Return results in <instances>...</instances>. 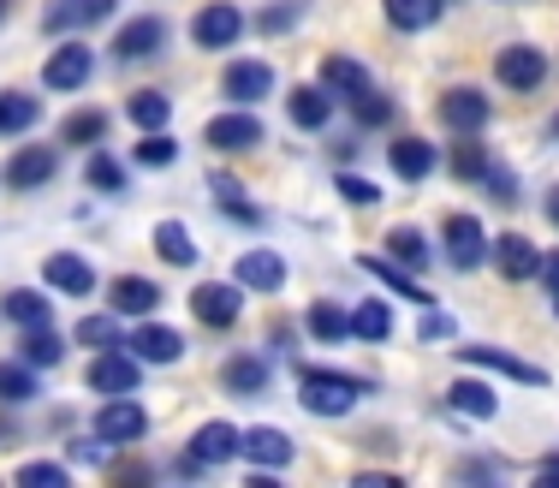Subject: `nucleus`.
Masks as SVG:
<instances>
[{
	"instance_id": "f257e3e1",
	"label": "nucleus",
	"mask_w": 559,
	"mask_h": 488,
	"mask_svg": "<svg viewBox=\"0 0 559 488\" xmlns=\"http://www.w3.org/2000/svg\"><path fill=\"white\" fill-rule=\"evenodd\" d=\"M364 381H352V376H322V369H304V381H298V405L310 417H345L357 400H364Z\"/></svg>"
},
{
	"instance_id": "f03ea898",
	"label": "nucleus",
	"mask_w": 559,
	"mask_h": 488,
	"mask_svg": "<svg viewBox=\"0 0 559 488\" xmlns=\"http://www.w3.org/2000/svg\"><path fill=\"white\" fill-rule=\"evenodd\" d=\"M143 435H150V412L138 400H108L96 412V441L126 447V441H143Z\"/></svg>"
},
{
	"instance_id": "7ed1b4c3",
	"label": "nucleus",
	"mask_w": 559,
	"mask_h": 488,
	"mask_svg": "<svg viewBox=\"0 0 559 488\" xmlns=\"http://www.w3.org/2000/svg\"><path fill=\"white\" fill-rule=\"evenodd\" d=\"M495 78L506 90H536L542 78H548V55L542 48H530V43H512V48H500V60H495Z\"/></svg>"
},
{
	"instance_id": "20e7f679",
	"label": "nucleus",
	"mask_w": 559,
	"mask_h": 488,
	"mask_svg": "<svg viewBox=\"0 0 559 488\" xmlns=\"http://www.w3.org/2000/svg\"><path fill=\"white\" fill-rule=\"evenodd\" d=\"M459 364L495 369V376H512V381H524V388H548V369L512 358V352H500V346H459Z\"/></svg>"
},
{
	"instance_id": "39448f33",
	"label": "nucleus",
	"mask_w": 559,
	"mask_h": 488,
	"mask_svg": "<svg viewBox=\"0 0 559 488\" xmlns=\"http://www.w3.org/2000/svg\"><path fill=\"white\" fill-rule=\"evenodd\" d=\"M108 12H114V0H48L43 31H48V36H72V31H90V24H102Z\"/></svg>"
},
{
	"instance_id": "423d86ee",
	"label": "nucleus",
	"mask_w": 559,
	"mask_h": 488,
	"mask_svg": "<svg viewBox=\"0 0 559 488\" xmlns=\"http://www.w3.org/2000/svg\"><path fill=\"white\" fill-rule=\"evenodd\" d=\"M90 72H96V55H90L84 43H66L60 55L43 66V84H48V90H60V96H72V90H84V84H90Z\"/></svg>"
},
{
	"instance_id": "0eeeda50",
	"label": "nucleus",
	"mask_w": 559,
	"mask_h": 488,
	"mask_svg": "<svg viewBox=\"0 0 559 488\" xmlns=\"http://www.w3.org/2000/svg\"><path fill=\"white\" fill-rule=\"evenodd\" d=\"M447 257H452V269H483L488 262V233H483V221H471V215H452L447 221Z\"/></svg>"
},
{
	"instance_id": "6e6552de",
	"label": "nucleus",
	"mask_w": 559,
	"mask_h": 488,
	"mask_svg": "<svg viewBox=\"0 0 559 488\" xmlns=\"http://www.w3.org/2000/svg\"><path fill=\"white\" fill-rule=\"evenodd\" d=\"M191 36H197V48H233L238 36H245V12H238V7H226V0H215V7H203V12H197Z\"/></svg>"
},
{
	"instance_id": "1a4fd4ad",
	"label": "nucleus",
	"mask_w": 559,
	"mask_h": 488,
	"mask_svg": "<svg viewBox=\"0 0 559 488\" xmlns=\"http://www.w3.org/2000/svg\"><path fill=\"white\" fill-rule=\"evenodd\" d=\"M191 310L203 328H233L238 310H245V298H238V286H221V281H203L191 293Z\"/></svg>"
},
{
	"instance_id": "9d476101",
	"label": "nucleus",
	"mask_w": 559,
	"mask_h": 488,
	"mask_svg": "<svg viewBox=\"0 0 559 488\" xmlns=\"http://www.w3.org/2000/svg\"><path fill=\"white\" fill-rule=\"evenodd\" d=\"M138 369H143V358H119V352L108 346L96 364H90V393H138Z\"/></svg>"
},
{
	"instance_id": "9b49d317",
	"label": "nucleus",
	"mask_w": 559,
	"mask_h": 488,
	"mask_svg": "<svg viewBox=\"0 0 559 488\" xmlns=\"http://www.w3.org/2000/svg\"><path fill=\"white\" fill-rule=\"evenodd\" d=\"M488 257H495V269L506 274V281H536V274H542V250L530 239H518V233L495 239V245H488Z\"/></svg>"
},
{
	"instance_id": "f8f14e48",
	"label": "nucleus",
	"mask_w": 559,
	"mask_h": 488,
	"mask_svg": "<svg viewBox=\"0 0 559 488\" xmlns=\"http://www.w3.org/2000/svg\"><path fill=\"white\" fill-rule=\"evenodd\" d=\"M441 120H447L452 131H464V138H471V131L488 126V96H483V90H471V84L447 90V96H441Z\"/></svg>"
},
{
	"instance_id": "ddd939ff",
	"label": "nucleus",
	"mask_w": 559,
	"mask_h": 488,
	"mask_svg": "<svg viewBox=\"0 0 559 488\" xmlns=\"http://www.w3.org/2000/svg\"><path fill=\"white\" fill-rule=\"evenodd\" d=\"M167 43V24L162 19H131L126 31L114 36V60H155Z\"/></svg>"
},
{
	"instance_id": "4468645a",
	"label": "nucleus",
	"mask_w": 559,
	"mask_h": 488,
	"mask_svg": "<svg viewBox=\"0 0 559 488\" xmlns=\"http://www.w3.org/2000/svg\"><path fill=\"white\" fill-rule=\"evenodd\" d=\"M43 281L55 286V293H72V298H90V293H96V269H90L84 257H72V250H60V257L43 262Z\"/></svg>"
},
{
	"instance_id": "2eb2a0df",
	"label": "nucleus",
	"mask_w": 559,
	"mask_h": 488,
	"mask_svg": "<svg viewBox=\"0 0 559 488\" xmlns=\"http://www.w3.org/2000/svg\"><path fill=\"white\" fill-rule=\"evenodd\" d=\"M126 346H131V358H143V364H179L185 358V334H173L162 322H143Z\"/></svg>"
},
{
	"instance_id": "dca6fc26",
	"label": "nucleus",
	"mask_w": 559,
	"mask_h": 488,
	"mask_svg": "<svg viewBox=\"0 0 559 488\" xmlns=\"http://www.w3.org/2000/svg\"><path fill=\"white\" fill-rule=\"evenodd\" d=\"M238 286H250V293H280V281H286V262H280V250H245L233 269Z\"/></svg>"
},
{
	"instance_id": "f3484780",
	"label": "nucleus",
	"mask_w": 559,
	"mask_h": 488,
	"mask_svg": "<svg viewBox=\"0 0 559 488\" xmlns=\"http://www.w3.org/2000/svg\"><path fill=\"white\" fill-rule=\"evenodd\" d=\"M238 447H245V435H238L233 424H203L191 435V459H197V465H233Z\"/></svg>"
},
{
	"instance_id": "a211bd4d",
	"label": "nucleus",
	"mask_w": 559,
	"mask_h": 488,
	"mask_svg": "<svg viewBox=\"0 0 559 488\" xmlns=\"http://www.w3.org/2000/svg\"><path fill=\"white\" fill-rule=\"evenodd\" d=\"M274 90V72L262 60H233L226 66V96L238 102V108H250V102H262Z\"/></svg>"
},
{
	"instance_id": "6ab92c4d",
	"label": "nucleus",
	"mask_w": 559,
	"mask_h": 488,
	"mask_svg": "<svg viewBox=\"0 0 559 488\" xmlns=\"http://www.w3.org/2000/svg\"><path fill=\"white\" fill-rule=\"evenodd\" d=\"M286 108H292V126L322 131L328 120H334V90H322V84H298V90L286 96Z\"/></svg>"
},
{
	"instance_id": "aec40b11",
	"label": "nucleus",
	"mask_w": 559,
	"mask_h": 488,
	"mask_svg": "<svg viewBox=\"0 0 559 488\" xmlns=\"http://www.w3.org/2000/svg\"><path fill=\"white\" fill-rule=\"evenodd\" d=\"M209 143H215V150H257L262 143L257 114L233 108V114H221V120H209Z\"/></svg>"
},
{
	"instance_id": "412c9836",
	"label": "nucleus",
	"mask_w": 559,
	"mask_h": 488,
	"mask_svg": "<svg viewBox=\"0 0 559 488\" xmlns=\"http://www.w3.org/2000/svg\"><path fill=\"white\" fill-rule=\"evenodd\" d=\"M108 305H114V316H150L155 305H162V286L143 281V274H119Z\"/></svg>"
},
{
	"instance_id": "4be33fe9",
	"label": "nucleus",
	"mask_w": 559,
	"mask_h": 488,
	"mask_svg": "<svg viewBox=\"0 0 559 488\" xmlns=\"http://www.w3.org/2000/svg\"><path fill=\"white\" fill-rule=\"evenodd\" d=\"M55 167H60L55 150H19L7 162V185H12V191H36V185L55 179Z\"/></svg>"
},
{
	"instance_id": "5701e85b",
	"label": "nucleus",
	"mask_w": 559,
	"mask_h": 488,
	"mask_svg": "<svg viewBox=\"0 0 559 488\" xmlns=\"http://www.w3.org/2000/svg\"><path fill=\"white\" fill-rule=\"evenodd\" d=\"M238 453H245L250 465H262V471H274V465H292V435H286V429H250Z\"/></svg>"
},
{
	"instance_id": "b1692460",
	"label": "nucleus",
	"mask_w": 559,
	"mask_h": 488,
	"mask_svg": "<svg viewBox=\"0 0 559 488\" xmlns=\"http://www.w3.org/2000/svg\"><path fill=\"white\" fill-rule=\"evenodd\" d=\"M435 167H441V150H435V143H423V138H399L393 143V174L399 179H429Z\"/></svg>"
},
{
	"instance_id": "393cba45",
	"label": "nucleus",
	"mask_w": 559,
	"mask_h": 488,
	"mask_svg": "<svg viewBox=\"0 0 559 488\" xmlns=\"http://www.w3.org/2000/svg\"><path fill=\"white\" fill-rule=\"evenodd\" d=\"M322 90H334V96H364L369 90V72H364V60H352V55H328L322 60Z\"/></svg>"
},
{
	"instance_id": "a878e982",
	"label": "nucleus",
	"mask_w": 559,
	"mask_h": 488,
	"mask_svg": "<svg viewBox=\"0 0 559 488\" xmlns=\"http://www.w3.org/2000/svg\"><path fill=\"white\" fill-rule=\"evenodd\" d=\"M155 257L173 262V269H191V262H197L191 227H185V221H162V227H155Z\"/></svg>"
},
{
	"instance_id": "bb28decb",
	"label": "nucleus",
	"mask_w": 559,
	"mask_h": 488,
	"mask_svg": "<svg viewBox=\"0 0 559 488\" xmlns=\"http://www.w3.org/2000/svg\"><path fill=\"white\" fill-rule=\"evenodd\" d=\"M36 120H43L36 96H24V90H0V138H19V131H31Z\"/></svg>"
},
{
	"instance_id": "cd10ccee",
	"label": "nucleus",
	"mask_w": 559,
	"mask_h": 488,
	"mask_svg": "<svg viewBox=\"0 0 559 488\" xmlns=\"http://www.w3.org/2000/svg\"><path fill=\"white\" fill-rule=\"evenodd\" d=\"M447 400H452V412L476 417V424H488V417L500 412V400L483 388V381H452V388H447Z\"/></svg>"
},
{
	"instance_id": "c85d7f7f",
	"label": "nucleus",
	"mask_w": 559,
	"mask_h": 488,
	"mask_svg": "<svg viewBox=\"0 0 559 488\" xmlns=\"http://www.w3.org/2000/svg\"><path fill=\"white\" fill-rule=\"evenodd\" d=\"M126 114H131V126H138V131H167L173 102L162 96V90H138V96L126 102Z\"/></svg>"
},
{
	"instance_id": "c756f323",
	"label": "nucleus",
	"mask_w": 559,
	"mask_h": 488,
	"mask_svg": "<svg viewBox=\"0 0 559 488\" xmlns=\"http://www.w3.org/2000/svg\"><path fill=\"white\" fill-rule=\"evenodd\" d=\"M381 7H388L393 31H429L441 19V0H381Z\"/></svg>"
},
{
	"instance_id": "7c9ffc66",
	"label": "nucleus",
	"mask_w": 559,
	"mask_h": 488,
	"mask_svg": "<svg viewBox=\"0 0 559 488\" xmlns=\"http://www.w3.org/2000/svg\"><path fill=\"white\" fill-rule=\"evenodd\" d=\"M388 250H393L399 269H429V239H423V227H393Z\"/></svg>"
},
{
	"instance_id": "2f4dec72",
	"label": "nucleus",
	"mask_w": 559,
	"mask_h": 488,
	"mask_svg": "<svg viewBox=\"0 0 559 488\" xmlns=\"http://www.w3.org/2000/svg\"><path fill=\"white\" fill-rule=\"evenodd\" d=\"M66 358V346H60V334L48 322H36V328H24V364H43V369H55Z\"/></svg>"
},
{
	"instance_id": "473e14b6",
	"label": "nucleus",
	"mask_w": 559,
	"mask_h": 488,
	"mask_svg": "<svg viewBox=\"0 0 559 488\" xmlns=\"http://www.w3.org/2000/svg\"><path fill=\"white\" fill-rule=\"evenodd\" d=\"M364 274H376L381 286H393L399 298H411V305H429V293H423L417 281H411L405 269H399V262H381V257H364Z\"/></svg>"
},
{
	"instance_id": "72a5a7b5",
	"label": "nucleus",
	"mask_w": 559,
	"mask_h": 488,
	"mask_svg": "<svg viewBox=\"0 0 559 488\" xmlns=\"http://www.w3.org/2000/svg\"><path fill=\"white\" fill-rule=\"evenodd\" d=\"M304 328H310V334L322 340V346H340V340L352 334V316H345L340 305H316L310 316H304Z\"/></svg>"
},
{
	"instance_id": "f704fd0d",
	"label": "nucleus",
	"mask_w": 559,
	"mask_h": 488,
	"mask_svg": "<svg viewBox=\"0 0 559 488\" xmlns=\"http://www.w3.org/2000/svg\"><path fill=\"white\" fill-rule=\"evenodd\" d=\"M352 334L369 340V346H376V340H388V334H393V310L381 305V298H369V305L352 316Z\"/></svg>"
},
{
	"instance_id": "c9c22d12",
	"label": "nucleus",
	"mask_w": 559,
	"mask_h": 488,
	"mask_svg": "<svg viewBox=\"0 0 559 488\" xmlns=\"http://www.w3.org/2000/svg\"><path fill=\"white\" fill-rule=\"evenodd\" d=\"M226 388H233V393H262V388H269V364H262V358H233V364H226Z\"/></svg>"
},
{
	"instance_id": "e433bc0d",
	"label": "nucleus",
	"mask_w": 559,
	"mask_h": 488,
	"mask_svg": "<svg viewBox=\"0 0 559 488\" xmlns=\"http://www.w3.org/2000/svg\"><path fill=\"white\" fill-rule=\"evenodd\" d=\"M0 400H7V405L36 400V376H31V364H0Z\"/></svg>"
},
{
	"instance_id": "4c0bfd02",
	"label": "nucleus",
	"mask_w": 559,
	"mask_h": 488,
	"mask_svg": "<svg viewBox=\"0 0 559 488\" xmlns=\"http://www.w3.org/2000/svg\"><path fill=\"white\" fill-rule=\"evenodd\" d=\"M7 316L19 328H36V322H48V298L43 293H7Z\"/></svg>"
},
{
	"instance_id": "58836bf2",
	"label": "nucleus",
	"mask_w": 559,
	"mask_h": 488,
	"mask_svg": "<svg viewBox=\"0 0 559 488\" xmlns=\"http://www.w3.org/2000/svg\"><path fill=\"white\" fill-rule=\"evenodd\" d=\"M84 179L96 185V191H126V167H119L114 155H90V162H84Z\"/></svg>"
},
{
	"instance_id": "ea45409f",
	"label": "nucleus",
	"mask_w": 559,
	"mask_h": 488,
	"mask_svg": "<svg viewBox=\"0 0 559 488\" xmlns=\"http://www.w3.org/2000/svg\"><path fill=\"white\" fill-rule=\"evenodd\" d=\"M131 155H138V167H173V155H179V143H173L167 131H150V138H143Z\"/></svg>"
},
{
	"instance_id": "a19ab883",
	"label": "nucleus",
	"mask_w": 559,
	"mask_h": 488,
	"mask_svg": "<svg viewBox=\"0 0 559 488\" xmlns=\"http://www.w3.org/2000/svg\"><path fill=\"white\" fill-rule=\"evenodd\" d=\"M78 346H119V322L114 316H84V322H78Z\"/></svg>"
},
{
	"instance_id": "79ce46f5",
	"label": "nucleus",
	"mask_w": 559,
	"mask_h": 488,
	"mask_svg": "<svg viewBox=\"0 0 559 488\" xmlns=\"http://www.w3.org/2000/svg\"><path fill=\"white\" fill-rule=\"evenodd\" d=\"M488 167H495V162H488V150H476L471 138L452 150V174H459V179H488Z\"/></svg>"
},
{
	"instance_id": "37998d69",
	"label": "nucleus",
	"mask_w": 559,
	"mask_h": 488,
	"mask_svg": "<svg viewBox=\"0 0 559 488\" xmlns=\"http://www.w3.org/2000/svg\"><path fill=\"white\" fill-rule=\"evenodd\" d=\"M209 191H215V197H221V209H226V215H238V221H262V215H257V209H250V203H245V191H238V185H233V179H226V174H215V179H209Z\"/></svg>"
},
{
	"instance_id": "c03bdc74",
	"label": "nucleus",
	"mask_w": 559,
	"mask_h": 488,
	"mask_svg": "<svg viewBox=\"0 0 559 488\" xmlns=\"http://www.w3.org/2000/svg\"><path fill=\"white\" fill-rule=\"evenodd\" d=\"M340 197L345 203H357V209H369V203H381V185H369V179H357V174H340Z\"/></svg>"
},
{
	"instance_id": "a18cd8bd",
	"label": "nucleus",
	"mask_w": 559,
	"mask_h": 488,
	"mask_svg": "<svg viewBox=\"0 0 559 488\" xmlns=\"http://www.w3.org/2000/svg\"><path fill=\"white\" fill-rule=\"evenodd\" d=\"M298 12H304V0H280V7H269V12H262V31H269V36L292 31V24H298Z\"/></svg>"
},
{
	"instance_id": "49530a36",
	"label": "nucleus",
	"mask_w": 559,
	"mask_h": 488,
	"mask_svg": "<svg viewBox=\"0 0 559 488\" xmlns=\"http://www.w3.org/2000/svg\"><path fill=\"white\" fill-rule=\"evenodd\" d=\"M102 114H72V120H66V143H96L102 138Z\"/></svg>"
},
{
	"instance_id": "de8ad7c7",
	"label": "nucleus",
	"mask_w": 559,
	"mask_h": 488,
	"mask_svg": "<svg viewBox=\"0 0 559 488\" xmlns=\"http://www.w3.org/2000/svg\"><path fill=\"white\" fill-rule=\"evenodd\" d=\"M19 483L24 488H66V465H24Z\"/></svg>"
},
{
	"instance_id": "09e8293b",
	"label": "nucleus",
	"mask_w": 559,
	"mask_h": 488,
	"mask_svg": "<svg viewBox=\"0 0 559 488\" xmlns=\"http://www.w3.org/2000/svg\"><path fill=\"white\" fill-rule=\"evenodd\" d=\"M357 120H364V126H388L393 120V102L388 96H369V90H364V96H357Z\"/></svg>"
},
{
	"instance_id": "8fccbe9b",
	"label": "nucleus",
	"mask_w": 559,
	"mask_h": 488,
	"mask_svg": "<svg viewBox=\"0 0 559 488\" xmlns=\"http://www.w3.org/2000/svg\"><path fill=\"white\" fill-rule=\"evenodd\" d=\"M417 334H423V340H447V334H452V316L429 310V316H423V328H417Z\"/></svg>"
},
{
	"instance_id": "3c124183",
	"label": "nucleus",
	"mask_w": 559,
	"mask_h": 488,
	"mask_svg": "<svg viewBox=\"0 0 559 488\" xmlns=\"http://www.w3.org/2000/svg\"><path fill=\"white\" fill-rule=\"evenodd\" d=\"M488 191H495V197H512V191H518V179L506 174V167H488Z\"/></svg>"
},
{
	"instance_id": "603ef678",
	"label": "nucleus",
	"mask_w": 559,
	"mask_h": 488,
	"mask_svg": "<svg viewBox=\"0 0 559 488\" xmlns=\"http://www.w3.org/2000/svg\"><path fill=\"white\" fill-rule=\"evenodd\" d=\"M542 274H548V286H554V298H559V250H548V257H542Z\"/></svg>"
},
{
	"instance_id": "864d4df0",
	"label": "nucleus",
	"mask_w": 559,
	"mask_h": 488,
	"mask_svg": "<svg viewBox=\"0 0 559 488\" xmlns=\"http://www.w3.org/2000/svg\"><path fill=\"white\" fill-rule=\"evenodd\" d=\"M536 477H542V483H559V453H554V459H542V471H536Z\"/></svg>"
},
{
	"instance_id": "5fc2aeb1",
	"label": "nucleus",
	"mask_w": 559,
	"mask_h": 488,
	"mask_svg": "<svg viewBox=\"0 0 559 488\" xmlns=\"http://www.w3.org/2000/svg\"><path fill=\"white\" fill-rule=\"evenodd\" d=\"M548 221H554V227H559V185H554V191H548Z\"/></svg>"
},
{
	"instance_id": "6e6d98bb",
	"label": "nucleus",
	"mask_w": 559,
	"mask_h": 488,
	"mask_svg": "<svg viewBox=\"0 0 559 488\" xmlns=\"http://www.w3.org/2000/svg\"><path fill=\"white\" fill-rule=\"evenodd\" d=\"M548 131H554V138H559V120H554V126H548Z\"/></svg>"
},
{
	"instance_id": "4d7b16f0",
	"label": "nucleus",
	"mask_w": 559,
	"mask_h": 488,
	"mask_svg": "<svg viewBox=\"0 0 559 488\" xmlns=\"http://www.w3.org/2000/svg\"><path fill=\"white\" fill-rule=\"evenodd\" d=\"M0 12H7V0H0Z\"/></svg>"
},
{
	"instance_id": "13d9d810",
	"label": "nucleus",
	"mask_w": 559,
	"mask_h": 488,
	"mask_svg": "<svg viewBox=\"0 0 559 488\" xmlns=\"http://www.w3.org/2000/svg\"><path fill=\"white\" fill-rule=\"evenodd\" d=\"M441 7H447V0H441Z\"/></svg>"
},
{
	"instance_id": "bf43d9fd",
	"label": "nucleus",
	"mask_w": 559,
	"mask_h": 488,
	"mask_svg": "<svg viewBox=\"0 0 559 488\" xmlns=\"http://www.w3.org/2000/svg\"><path fill=\"white\" fill-rule=\"evenodd\" d=\"M554 310H559V305H554Z\"/></svg>"
}]
</instances>
